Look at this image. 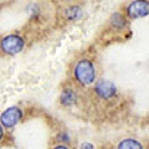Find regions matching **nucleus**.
Segmentation results:
<instances>
[{
  "instance_id": "obj_7",
  "label": "nucleus",
  "mask_w": 149,
  "mask_h": 149,
  "mask_svg": "<svg viewBox=\"0 0 149 149\" xmlns=\"http://www.w3.org/2000/svg\"><path fill=\"white\" fill-rule=\"evenodd\" d=\"M76 101V93L72 90H65L61 95V103L63 106H72Z\"/></svg>"
},
{
  "instance_id": "obj_1",
  "label": "nucleus",
  "mask_w": 149,
  "mask_h": 149,
  "mask_svg": "<svg viewBox=\"0 0 149 149\" xmlns=\"http://www.w3.org/2000/svg\"><path fill=\"white\" fill-rule=\"evenodd\" d=\"M96 66L91 60L82 58L77 61L73 68V77L80 85L90 86L96 80Z\"/></svg>"
},
{
  "instance_id": "obj_10",
  "label": "nucleus",
  "mask_w": 149,
  "mask_h": 149,
  "mask_svg": "<svg viewBox=\"0 0 149 149\" xmlns=\"http://www.w3.org/2000/svg\"><path fill=\"white\" fill-rule=\"evenodd\" d=\"M52 149H70L66 144H57V146H55Z\"/></svg>"
},
{
  "instance_id": "obj_3",
  "label": "nucleus",
  "mask_w": 149,
  "mask_h": 149,
  "mask_svg": "<svg viewBox=\"0 0 149 149\" xmlns=\"http://www.w3.org/2000/svg\"><path fill=\"white\" fill-rule=\"evenodd\" d=\"M22 118V111L17 106L9 107L0 114V124L5 129H11Z\"/></svg>"
},
{
  "instance_id": "obj_2",
  "label": "nucleus",
  "mask_w": 149,
  "mask_h": 149,
  "mask_svg": "<svg viewBox=\"0 0 149 149\" xmlns=\"http://www.w3.org/2000/svg\"><path fill=\"white\" fill-rule=\"evenodd\" d=\"M25 47V40L17 34H9L0 40V50L5 55H17Z\"/></svg>"
},
{
  "instance_id": "obj_8",
  "label": "nucleus",
  "mask_w": 149,
  "mask_h": 149,
  "mask_svg": "<svg viewBox=\"0 0 149 149\" xmlns=\"http://www.w3.org/2000/svg\"><path fill=\"white\" fill-rule=\"evenodd\" d=\"M58 139H61V144H66L70 141V137H68L67 133H61L58 136Z\"/></svg>"
},
{
  "instance_id": "obj_5",
  "label": "nucleus",
  "mask_w": 149,
  "mask_h": 149,
  "mask_svg": "<svg viewBox=\"0 0 149 149\" xmlns=\"http://www.w3.org/2000/svg\"><path fill=\"white\" fill-rule=\"evenodd\" d=\"M95 92L96 95L103 100H111L113 98L117 93V87L113 82L108 80H100L95 85Z\"/></svg>"
},
{
  "instance_id": "obj_9",
  "label": "nucleus",
  "mask_w": 149,
  "mask_h": 149,
  "mask_svg": "<svg viewBox=\"0 0 149 149\" xmlns=\"http://www.w3.org/2000/svg\"><path fill=\"white\" fill-rule=\"evenodd\" d=\"M80 149H95V147L92 143H83Z\"/></svg>"
},
{
  "instance_id": "obj_11",
  "label": "nucleus",
  "mask_w": 149,
  "mask_h": 149,
  "mask_svg": "<svg viewBox=\"0 0 149 149\" xmlns=\"http://www.w3.org/2000/svg\"><path fill=\"white\" fill-rule=\"evenodd\" d=\"M3 137H4V127L0 124V141L3 139Z\"/></svg>"
},
{
  "instance_id": "obj_4",
  "label": "nucleus",
  "mask_w": 149,
  "mask_h": 149,
  "mask_svg": "<svg viewBox=\"0 0 149 149\" xmlns=\"http://www.w3.org/2000/svg\"><path fill=\"white\" fill-rule=\"evenodd\" d=\"M127 15L130 19H141L149 15V0H133L128 4Z\"/></svg>"
},
{
  "instance_id": "obj_6",
  "label": "nucleus",
  "mask_w": 149,
  "mask_h": 149,
  "mask_svg": "<svg viewBox=\"0 0 149 149\" xmlns=\"http://www.w3.org/2000/svg\"><path fill=\"white\" fill-rule=\"evenodd\" d=\"M117 149H143V144L134 138H124L118 143Z\"/></svg>"
}]
</instances>
